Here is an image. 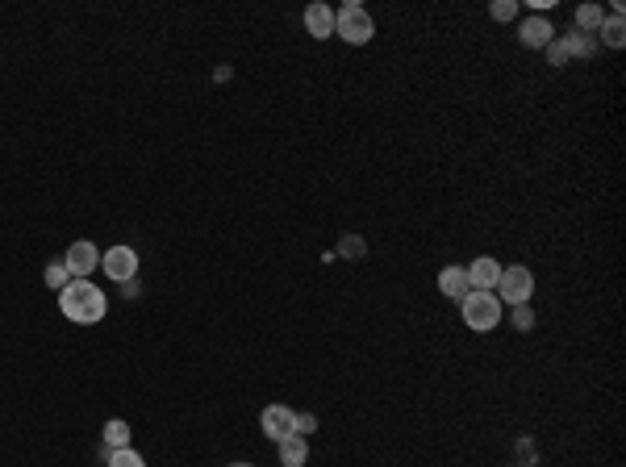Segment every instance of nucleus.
Masks as SVG:
<instances>
[{
    "instance_id": "obj_1",
    "label": "nucleus",
    "mask_w": 626,
    "mask_h": 467,
    "mask_svg": "<svg viewBox=\"0 0 626 467\" xmlns=\"http://www.w3.org/2000/svg\"><path fill=\"white\" fill-rule=\"evenodd\" d=\"M59 309H63V317L75 325H97L109 313V297L92 284V280H72V284L59 292Z\"/></svg>"
},
{
    "instance_id": "obj_2",
    "label": "nucleus",
    "mask_w": 626,
    "mask_h": 467,
    "mask_svg": "<svg viewBox=\"0 0 626 467\" xmlns=\"http://www.w3.org/2000/svg\"><path fill=\"white\" fill-rule=\"evenodd\" d=\"M459 313H464L468 330H476V334H489V330L501 325V300L493 292H468L459 300Z\"/></svg>"
},
{
    "instance_id": "obj_3",
    "label": "nucleus",
    "mask_w": 626,
    "mask_h": 467,
    "mask_svg": "<svg viewBox=\"0 0 626 467\" xmlns=\"http://www.w3.org/2000/svg\"><path fill=\"white\" fill-rule=\"evenodd\" d=\"M335 34L343 38V42H351V47H363V42L376 38V22L368 17L363 4H343V9L335 13Z\"/></svg>"
},
{
    "instance_id": "obj_4",
    "label": "nucleus",
    "mask_w": 626,
    "mask_h": 467,
    "mask_svg": "<svg viewBox=\"0 0 626 467\" xmlns=\"http://www.w3.org/2000/svg\"><path fill=\"white\" fill-rule=\"evenodd\" d=\"M497 288H501V305H530V297H535V276H530V267H501V280H497Z\"/></svg>"
},
{
    "instance_id": "obj_5",
    "label": "nucleus",
    "mask_w": 626,
    "mask_h": 467,
    "mask_svg": "<svg viewBox=\"0 0 626 467\" xmlns=\"http://www.w3.org/2000/svg\"><path fill=\"white\" fill-rule=\"evenodd\" d=\"M259 426H264V434L272 438V443H284V438L297 434V413H292L289 405H267L264 418H259Z\"/></svg>"
},
{
    "instance_id": "obj_6",
    "label": "nucleus",
    "mask_w": 626,
    "mask_h": 467,
    "mask_svg": "<svg viewBox=\"0 0 626 467\" xmlns=\"http://www.w3.org/2000/svg\"><path fill=\"white\" fill-rule=\"evenodd\" d=\"M100 267H105L109 280H117V284H130L134 272H138V255H134V246H109L105 259H100Z\"/></svg>"
},
{
    "instance_id": "obj_7",
    "label": "nucleus",
    "mask_w": 626,
    "mask_h": 467,
    "mask_svg": "<svg viewBox=\"0 0 626 467\" xmlns=\"http://www.w3.org/2000/svg\"><path fill=\"white\" fill-rule=\"evenodd\" d=\"M63 264L72 267L75 280H84L88 272H97V267H100V251L92 246V242H72V246H67V255H63Z\"/></svg>"
},
{
    "instance_id": "obj_8",
    "label": "nucleus",
    "mask_w": 626,
    "mask_h": 467,
    "mask_svg": "<svg viewBox=\"0 0 626 467\" xmlns=\"http://www.w3.org/2000/svg\"><path fill=\"white\" fill-rule=\"evenodd\" d=\"M464 272H468V288H472V292H493L497 280H501V264L489 259V255H481V259L468 264Z\"/></svg>"
},
{
    "instance_id": "obj_9",
    "label": "nucleus",
    "mask_w": 626,
    "mask_h": 467,
    "mask_svg": "<svg viewBox=\"0 0 626 467\" xmlns=\"http://www.w3.org/2000/svg\"><path fill=\"white\" fill-rule=\"evenodd\" d=\"M518 38H522V47H530V50H547L552 47V38H555V30H552L547 17H526L522 30H518Z\"/></svg>"
},
{
    "instance_id": "obj_10",
    "label": "nucleus",
    "mask_w": 626,
    "mask_h": 467,
    "mask_svg": "<svg viewBox=\"0 0 626 467\" xmlns=\"http://www.w3.org/2000/svg\"><path fill=\"white\" fill-rule=\"evenodd\" d=\"M305 30H309L313 38H330V34H335V9L322 4V0L309 4V9H305Z\"/></svg>"
},
{
    "instance_id": "obj_11",
    "label": "nucleus",
    "mask_w": 626,
    "mask_h": 467,
    "mask_svg": "<svg viewBox=\"0 0 626 467\" xmlns=\"http://www.w3.org/2000/svg\"><path fill=\"white\" fill-rule=\"evenodd\" d=\"M439 292L451 297V300H464L472 292V288H468V272H464V267H443V272H439Z\"/></svg>"
},
{
    "instance_id": "obj_12",
    "label": "nucleus",
    "mask_w": 626,
    "mask_h": 467,
    "mask_svg": "<svg viewBox=\"0 0 626 467\" xmlns=\"http://www.w3.org/2000/svg\"><path fill=\"white\" fill-rule=\"evenodd\" d=\"M305 459H309V443H305L301 434H292V438L280 443V463H284V467H301Z\"/></svg>"
},
{
    "instance_id": "obj_13",
    "label": "nucleus",
    "mask_w": 626,
    "mask_h": 467,
    "mask_svg": "<svg viewBox=\"0 0 626 467\" xmlns=\"http://www.w3.org/2000/svg\"><path fill=\"white\" fill-rule=\"evenodd\" d=\"M100 438H105V455H109V451H121V446H130V426H126L121 418H113Z\"/></svg>"
},
{
    "instance_id": "obj_14",
    "label": "nucleus",
    "mask_w": 626,
    "mask_h": 467,
    "mask_svg": "<svg viewBox=\"0 0 626 467\" xmlns=\"http://www.w3.org/2000/svg\"><path fill=\"white\" fill-rule=\"evenodd\" d=\"M597 34H602V42H605V47H622V42H626V25H622V17H618V13H610V17H605V22H602V30H597Z\"/></svg>"
},
{
    "instance_id": "obj_15",
    "label": "nucleus",
    "mask_w": 626,
    "mask_h": 467,
    "mask_svg": "<svg viewBox=\"0 0 626 467\" xmlns=\"http://www.w3.org/2000/svg\"><path fill=\"white\" fill-rule=\"evenodd\" d=\"M602 22H605V9H602V4H580V9H577L580 34H589V30H602Z\"/></svg>"
},
{
    "instance_id": "obj_16",
    "label": "nucleus",
    "mask_w": 626,
    "mask_h": 467,
    "mask_svg": "<svg viewBox=\"0 0 626 467\" xmlns=\"http://www.w3.org/2000/svg\"><path fill=\"white\" fill-rule=\"evenodd\" d=\"M593 50H597V38L593 34H568V55H572V59H589Z\"/></svg>"
},
{
    "instance_id": "obj_17",
    "label": "nucleus",
    "mask_w": 626,
    "mask_h": 467,
    "mask_svg": "<svg viewBox=\"0 0 626 467\" xmlns=\"http://www.w3.org/2000/svg\"><path fill=\"white\" fill-rule=\"evenodd\" d=\"M109 467H146V459L134 451V446H121V451H109L105 455Z\"/></svg>"
},
{
    "instance_id": "obj_18",
    "label": "nucleus",
    "mask_w": 626,
    "mask_h": 467,
    "mask_svg": "<svg viewBox=\"0 0 626 467\" xmlns=\"http://www.w3.org/2000/svg\"><path fill=\"white\" fill-rule=\"evenodd\" d=\"M47 284H50V288H55V292H63V288L72 284V267L63 264V259H55V264H50V267H47Z\"/></svg>"
},
{
    "instance_id": "obj_19",
    "label": "nucleus",
    "mask_w": 626,
    "mask_h": 467,
    "mask_svg": "<svg viewBox=\"0 0 626 467\" xmlns=\"http://www.w3.org/2000/svg\"><path fill=\"white\" fill-rule=\"evenodd\" d=\"M547 59H552V67H564L572 55H568V38H552V47H547Z\"/></svg>"
},
{
    "instance_id": "obj_20",
    "label": "nucleus",
    "mask_w": 626,
    "mask_h": 467,
    "mask_svg": "<svg viewBox=\"0 0 626 467\" xmlns=\"http://www.w3.org/2000/svg\"><path fill=\"white\" fill-rule=\"evenodd\" d=\"M493 22H509V17H514V13H518V4H514V0H493Z\"/></svg>"
},
{
    "instance_id": "obj_21",
    "label": "nucleus",
    "mask_w": 626,
    "mask_h": 467,
    "mask_svg": "<svg viewBox=\"0 0 626 467\" xmlns=\"http://www.w3.org/2000/svg\"><path fill=\"white\" fill-rule=\"evenodd\" d=\"M530 325H535V313L526 305H514V330H530Z\"/></svg>"
},
{
    "instance_id": "obj_22",
    "label": "nucleus",
    "mask_w": 626,
    "mask_h": 467,
    "mask_svg": "<svg viewBox=\"0 0 626 467\" xmlns=\"http://www.w3.org/2000/svg\"><path fill=\"white\" fill-rule=\"evenodd\" d=\"M309 430H317V418H313V413H301V418H297V434H309Z\"/></svg>"
},
{
    "instance_id": "obj_23",
    "label": "nucleus",
    "mask_w": 626,
    "mask_h": 467,
    "mask_svg": "<svg viewBox=\"0 0 626 467\" xmlns=\"http://www.w3.org/2000/svg\"><path fill=\"white\" fill-rule=\"evenodd\" d=\"M363 251V242L360 238H347V242H343V255H360Z\"/></svg>"
},
{
    "instance_id": "obj_24",
    "label": "nucleus",
    "mask_w": 626,
    "mask_h": 467,
    "mask_svg": "<svg viewBox=\"0 0 626 467\" xmlns=\"http://www.w3.org/2000/svg\"><path fill=\"white\" fill-rule=\"evenodd\" d=\"M230 467H251V463H230Z\"/></svg>"
}]
</instances>
